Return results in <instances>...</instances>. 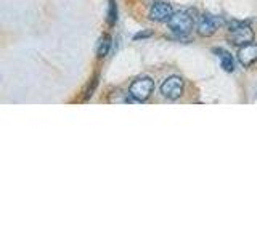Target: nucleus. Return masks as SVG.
Here are the masks:
<instances>
[{
  "mask_svg": "<svg viewBox=\"0 0 257 241\" xmlns=\"http://www.w3.org/2000/svg\"><path fill=\"white\" fill-rule=\"evenodd\" d=\"M230 44L243 47L246 44H251L254 40V31L244 23L235 21L230 24V36H228Z\"/></svg>",
  "mask_w": 257,
  "mask_h": 241,
  "instance_id": "1",
  "label": "nucleus"
},
{
  "mask_svg": "<svg viewBox=\"0 0 257 241\" xmlns=\"http://www.w3.org/2000/svg\"><path fill=\"white\" fill-rule=\"evenodd\" d=\"M153 90H155V82L150 77H139L128 87V95L135 101H147L151 96Z\"/></svg>",
  "mask_w": 257,
  "mask_h": 241,
  "instance_id": "2",
  "label": "nucleus"
},
{
  "mask_svg": "<svg viewBox=\"0 0 257 241\" xmlns=\"http://www.w3.org/2000/svg\"><path fill=\"white\" fill-rule=\"evenodd\" d=\"M167 26L172 32L179 36H187L193 29V18L187 12H177L171 16V20L167 21Z\"/></svg>",
  "mask_w": 257,
  "mask_h": 241,
  "instance_id": "3",
  "label": "nucleus"
},
{
  "mask_svg": "<svg viewBox=\"0 0 257 241\" xmlns=\"http://www.w3.org/2000/svg\"><path fill=\"white\" fill-rule=\"evenodd\" d=\"M161 93L167 100H177L180 98L183 93V80L179 76L167 77L163 84H161Z\"/></svg>",
  "mask_w": 257,
  "mask_h": 241,
  "instance_id": "4",
  "label": "nucleus"
},
{
  "mask_svg": "<svg viewBox=\"0 0 257 241\" xmlns=\"http://www.w3.org/2000/svg\"><path fill=\"white\" fill-rule=\"evenodd\" d=\"M222 20L219 16H214V15H203L201 20L198 23V34L203 36V37H211L214 36L217 29L220 28Z\"/></svg>",
  "mask_w": 257,
  "mask_h": 241,
  "instance_id": "5",
  "label": "nucleus"
},
{
  "mask_svg": "<svg viewBox=\"0 0 257 241\" xmlns=\"http://www.w3.org/2000/svg\"><path fill=\"white\" fill-rule=\"evenodd\" d=\"M172 15H174L172 5L167 4V2H156V4H153L151 8H150V13H148L150 20L159 21V23L169 21Z\"/></svg>",
  "mask_w": 257,
  "mask_h": 241,
  "instance_id": "6",
  "label": "nucleus"
},
{
  "mask_svg": "<svg viewBox=\"0 0 257 241\" xmlns=\"http://www.w3.org/2000/svg\"><path fill=\"white\" fill-rule=\"evenodd\" d=\"M238 60H239V63L243 64L244 68L254 64L257 61V45L255 44H246L243 47H239Z\"/></svg>",
  "mask_w": 257,
  "mask_h": 241,
  "instance_id": "7",
  "label": "nucleus"
},
{
  "mask_svg": "<svg viewBox=\"0 0 257 241\" xmlns=\"http://www.w3.org/2000/svg\"><path fill=\"white\" fill-rule=\"evenodd\" d=\"M215 53L220 58V64H222L223 71H227V72L235 71V61H233V56L227 50H223V48H215Z\"/></svg>",
  "mask_w": 257,
  "mask_h": 241,
  "instance_id": "8",
  "label": "nucleus"
},
{
  "mask_svg": "<svg viewBox=\"0 0 257 241\" xmlns=\"http://www.w3.org/2000/svg\"><path fill=\"white\" fill-rule=\"evenodd\" d=\"M111 48V37L108 34H104L101 39H100V44H98V50H96V53H98L100 58H103V56H106L108 52Z\"/></svg>",
  "mask_w": 257,
  "mask_h": 241,
  "instance_id": "9",
  "label": "nucleus"
},
{
  "mask_svg": "<svg viewBox=\"0 0 257 241\" xmlns=\"http://www.w3.org/2000/svg\"><path fill=\"white\" fill-rule=\"evenodd\" d=\"M117 21V5L114 0H109V10H108V23L109 26H114Z\"/></svg>",
  "mask_w": 257,
  "mask_h": 241,
  "instance_id": "10",
  "label": "nucleus"
},
{
  "mask_svg": "<svg viewBox=\"0 0 257 241\" xmlns=\"http://www.w3.org/2000/svg\"><path fill=\"white\" fill-rule=\"evenodd\" d=\"M153 36L151 31H142V32H137V34L134 36V40H140V39H148Z\"/></svg>",
  "mask_w": 257,
  "mask_h": 241,
  "instance_id": "11",
  "label": "nucleus"
}]
</instances>
